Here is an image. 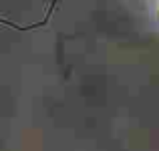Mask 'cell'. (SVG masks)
<instances>
[{
    "label": "cell",
    "mask_w": 159,
    "mask_h": 151,
    "mask_svg": "<svg viewBox=\"0 0 159 151\" xmlns=\"http://www.w3.org/2000/svg\"><path fill=\"white\" fill-rule=\"evenodd\" d=\"M145 12H147V20H149V24H151V28H155L159 32V0L147 2Z\"/></svg>",
    "instance_id": "1"
}]
</instances>
